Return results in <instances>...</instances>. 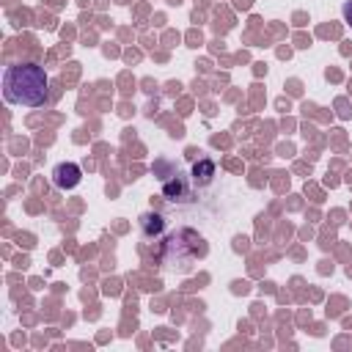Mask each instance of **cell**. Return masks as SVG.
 Masks as SVG:
<instances>
[{
	"instance_id": "cell-1",
	"label": "cell",
	"mask_w": 352,
	"mask_h": 352,
	"mask_svg": "<svg viewBox=\"0 0 352 352\" xmlns=\"http://www.w3.org/2000/svg\"><path fill=\"white\" fill-rule=\"evenodd\" d=\"M50 94V77L44 66L38 63H11L3 72V96L11 104L22 107H38L47 102Z\"/></svg>"
},
{
	"instance_id": "cell-2",
	"label": "cell",
	"mask_w": 352,
	"mask_h": 352,
	"mask_svg": "<svg viewBox=\"0 0 352 352\" xmlns=\"http://www.w3.org/2000/svg\"><path fill=\"white\" fill-rule=\"evenodd\" d=\"M80 179H82V170H80V165H74V162H60V165H55V170H52V182H55V187H60V190H74V187L80 184Z\"/></svg>"
},
{
	"instance_id": "cell-3",
	"label": "cell",
	"mask_w": 352,
	"mask_h": 352,
	"mask_svg": "<svg viewBox=\"0 0 352 352\" xmlns=\"http://www.w3.org/2000/svg\"><path fill=\"white\" fill-rule=\"evenodd\" d=\"M162 195H165L168 201H187L190 190H187V184H184V176L176 173L173 182H165V184H162Z\"/></svg>"
},
{
	"instance_id": "cell-4",
	"label": "cell",
	"mask_w": 352,
	"mask_h": 352,
	"mask_svg": "<svg viewBox=\"0 0 352 352\" xmlns=\"http://www.w3.org/2000/svg\"><path fill=\"white\" fill-rule=\"evenodd\" d=\"M212 176H214V165H212V160L201 157V160L195 162V168H192V182H195L198 187H204V184L212 182Z\"/></svg>"
},
{
	"instance_id": "cell-5",
	"label": "cell",
	"mask_w": 352,
	"mask_h": 352,
	"mask_svg": "<svg viewBox=\"0 0 352 352\" xmlns=\"http://www.w3.org/2000/svg\"><path fill=\"white\" fill-rule=\"evenodd\" d=\"M341 14H344V22L352 28V0H346L344 3V8H341Z\"/></svg>"
}]
</instances>
